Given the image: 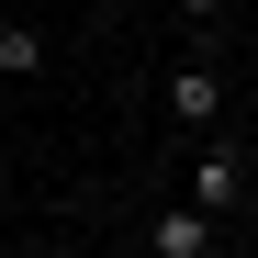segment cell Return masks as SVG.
<instances>
[{
  "instance_id": "6da1fadb",
  "label": "cell",
  "mask_w": 258,
  "mask_h": 258,
  "mask_svg": "<svg viewBox=\"0 0 258 258\" xmlns=\"http://www.w3.org/2000/svg\"><path fill=\"white\" fill-rule=\"evenodd\" d=\"M168 123H180V135H213V123H225V68H213L202 45L168 68Z\"/></svg>"
},
{
  "instance_id": "7a4b0ae2",
  "label": "cell",
  "mask_w": 258,
  "mask_h": 258,
  "mask_svg": "<svg viewBox=\"0 0 258 258\" xmlns=\"http://www.w3.org/2000/svg\"><path fill=\"white\" fill-rule=\"evenodd\" d=\"M191 202H202V213H236V202H247V157H236V135H225V123L202 135V168H191Z\"/></svg>"
},
{
  "instance_id": "3957f363",
  "label": "cell",
  "mask_w": 258,
  "mask_h": 258,
  "mask_svg": "<svg viewBox=\"0 0 258 258\" xmlns=\"http://www.w3.org/2000/svg\"><path fill=\"white\" fill-rule=\"evenodd\" d=\"M202 247H213V213L202 202H168L157 225H146V258H202Z\"/></svg>"
},
{
  "instance_id": "277c9868",
  "label": "cell",
  "mask_w": 258,
  "mask_h": 258,
  "mask_svg": "<svg viewBox=\"0 0 258 258\" xmlns=\"http://www.w3.org/2000/svg\"><path fill=\"white\" fill-rule=\"evenodd\" d=\"M34 68H45V34H34V23H0V79H34Z\"/></svg>"
},
{
  "instance_id": "5b68a950",
  "label": "cell",
  "mask_w": 258,
  "mask_h": 258,
  "mask_svg": "<svg viewBox=\"0 0 258 258\" xmlns=\"http://www.w3.org/2000/svg\"><path fill=\"white\" fill-rule=\"evenodd\" d=\"M168 12H180V23H191V45L213 56V34H225V0H168Z\"/></svg>"
},
{
  "instance_id": "8992f818",
  "label": "cell",
  "mask_w": 258,
  "mask_h": 258,
  "mask_svg": "<svg viewBox=\"0 0 258 258\" xmlns=\"http://www.w3.org/2000/svg\"><path fill=\"white\" fill-rule=\"evenodd\" d=\"M236 157H247V191H258V135H247V146H236Z\"/></svg>"
},
{
  "instance_id": "52a82bcc",
  "label": "cell",
  "mask_w": 258,
  "mask_h": 258,
  "mask_svg": "<svg viewBox=\"0 0 258 258\" xmlns=\"http://www.w3.org/2000/svg\"><path fill=\"white\" fill-rule=\"evenodd\" d=\"M45 258H68V247H45Z\"/></svg>"
}]
</instances>
